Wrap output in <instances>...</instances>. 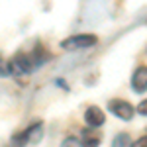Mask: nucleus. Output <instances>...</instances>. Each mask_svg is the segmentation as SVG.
Segmentation results:
<instances>
[{
  "label": "nucleus",
  "instance_id": "f257e3e1",
  "mask_svg": "<svg viewBox=\"0 0 147 147\" xmlns=\"http://www.w3.org/2000/svg\"><path fill=\"white\" fill-rule=\"evenodd\" d=\"M41 137H43V124L41 122H35L26 131L16 134V136L12 137V143L14 145H35V143L41 141Z\"/></svg>",
  "mask_w": 147,
  "mask_h": 147
},
{
  "label": "nucleus",
  "instance_id": "f03ea898",
  "mask_svg": "<svg viewBox=\"0 0 147 147\" xmlns=\"http://www.w3.org/2000/svg\"><path fill=\"white\" fill-rule=\"evenodd\" d=\"M98 39L92 34H79V35H71L67 39L61 41V49L67 51H79V49H88L90 45H94Z\"/></svg>",
  "mask_w": 147,
  "mask_h": 147
},
{
  "label": "nucleus",
  "instance_id": "7ed1b4c3",
  "mask_svg": "<svg viewBox=\"0 0 147 147\" xmlns=\"http://www.w3.org/2000/svg\"><path fill=\"white\" fill-rule=\"evenodd\" d=\"M34 69L35 63L28 53H16L10 59V75H26V73H32Z\"/></svg>",
  "mask_w": 147,
  "mask_h": 147
},
{
  "label": "nucleus",
  "instance_id": "20e7f679",
  "mask_svg": "<svg viewBox=\"0 0 147 147\" xmlns=\"http://www.w3.org/2000/svg\"><path fill=\"white\" fill-rule=\"evenodd\" d=\"M108 110H110L116 118L124 120V122H129V120L134 118V114H136V108H134L129 102L122 100V98H114V100H110L108 102Z\"/></svg>",
  "mask_w": 147,
  "mask_h": 147
},
{
  "label": "nucleus",
  "instance_id": "39448f33",
  "mask_svg": "<svg viewBox=\"0 0 147 147\" xmlns=\"http://www.w3.org/2000/svg\"><path fill=\"white\" fill-rule=\"evenodd\" d=\"M131 88L137 94H143L147 90V67H137L131 77Z\"/></svg>",
  "mask_w": 147,
  "mask_h": 147
},
{
  "label": "nucleus",
  "instance_id": "423d86ee",
  "mask_svg": "<svg viewBox=\"0 0 147 147\" xmlns=\"http://www.w3.org/2000/svg\"><path fill=\"white\" fill-rule=\"evenodd\" d=\"M84 120H86V124L90 127H100L104 124V120H106V116L98 106H88L86 112H84Z\"/></svg>",
  "mask_w": 147,
  "mask_h": 147
},
{
  "label": "nucleus",
  "instance_id": "0eeeda50",
  "mask_svg": "<svg viewBox=\"0 0 147 147\" xmlns=\"http://www.w3.org/2000/svg\"><path fill=\"white\" fill-rule=\"evenodd\" d=\"M131 145H134V141L127 134H118L112 141V147H131Z\"/></svg>",
  "mask_w": 147,
  "mask_h": 147
},
{
  "label": "nucleus",
  "instance_id": "6e6552de",
  "mask_svg": "<svg viewBox=\"0 0 147 147\" xmlns=\"http://www.w3.org/2000/svg\"><path fill=\"white\" fill-rule=\"evenodd\" d=\"M6 75H10V61H4L0 55V77H6Z\"/></svg>",
  "mask_w": 147,
  "mask_h": 147
},
{
  "label": "nucleus",
  "instance_id": "1a4fd4ad",
  "mask_svg": "<svg viewBox=\"0 0 147 147\" xmlns=\"http://www.w3.org/2000/svg\"><path fill=\"white\" fill-rule=\"evenodd\" d=\"M79 145V141L75 139V137H67L65 141H63V147H77Z\"/></svg>",
  "mask_w": 147,
  "mask_h": 147
},
{
  "label": "nucleus",
  "instance_id": "9d476101",
  "mask_svg": "<svg viewBox=\"0 0 147 147\" xmlns=\"http://www.w3.org/2000/svg\"><path fill=\"white\" fill-rule=\"evenodd\" d=\"M98 139L96 137H92V139H84V143H82V147H98Z\"/></svg>",
  "mask_w": 147,
  "mask_h": 147
},
{
  "label": "nucleus",
  "instance_id": "9b49d317",
  "mask_svg": "<svg viewBox=\"0 0 147 147\" xmlns=\"http://www.w3.org/2000/svg\"><path fill=\"white\" fill-rule=\"evenodd\" d=\"M131 147H147V136H143V137H139L137 141H134Z\"/></svg>",
  "mask_w": 147,
  "mask_h": 147
},
{
  "label": "nucleus",
  "instance_id": "f8f14e48",
  "mask_svg": "<svg viewBox=\"0 0 147 147\" xmlns=\"http://www.w3.org/2000/svg\"><path fill=\"white\" fill-rule=\"evenodd\" d=\"M137 112L141 114V116H147V98H145L143 102H141L139 106H137Z\"/></svg>",
  "mask_w": 147,
  "mask_h": 147
}]
</instances>
